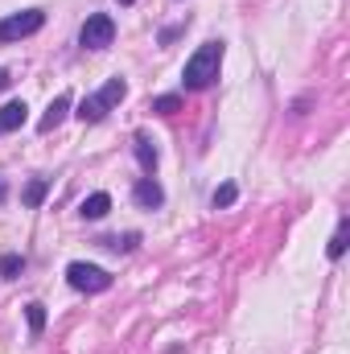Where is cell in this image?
<instances>
[{
	"instance_id": "15",
	"label": "cell",
	"mask_w": 350,
	"mask_h": 354,
	"mask_svg": "<svg viewBox=\"0 0 350 354\" xmlns=\"http://www.w3.org/2000/svg\"><path fill=\"white\" fill-rule=\"evenodd\" d=\"M235 194H239V189H235L231 181H227V185H219V189H214V206H231V202H235Z\"/></svg>"
},
{
	"instance_id": "13",
	"label": "cell",
	"mask_w": 350,
	"mask_h": 354,
	"mask_svg": "<svg viewBox=\"0 0 350 354\" xmlns=\"http://www.w3.org/2000/svg\"><path fill=\"white\" fill-rule=\"evenodd\" d=\"M42 198H46V181L33 177V181L25 185V206H42Z\"/></svg>"
},
{
	"instance_id": "1",
	"label": "cell",
	"mask_w": 350,
	"mask_h": 354,
	"mask_svg": "<svg viewBox=\"0 0 350 354\" xmlns=\"http://www.w3.org/2000/svg\"><path fill=\"white\" fill-rule=\"evenodd\" d=\"M219 66H223V41H206L190 54L185 71H181V83L185 91H206L214 79H219Z\"/></svg>"
},
{
	"instance_id": "11",
	"label": "cell",
	"mask_w": 350,
	"mask_h": 354,
	"mask_svg": "<svg viewBox=\"0 0 350 354\" xmlns=\"http://www.w3.org/2000/svg\"><path fill=\"white\" fill-rule=\"evenodd\" d=\"M25 317H29V330H33V334H42V330H46V305H37V301H33V305H25Z\"/></svg>"
},
{
	"instance_id": "5",
	"label": "cell",
	"mask_w": 350,
	"mask_h": 354,
	"mask_svg": "<svg viewBox=\"0 0 350 354\" xmlns=\"http://www.w3.org/2000/svg\"><path fill=\"white\" fill-rule=\"evenodd\" d=\"M66 280H71L79 292H107V288H111V276L95 264H83V260L66 268Z\"/></svg>"
},
{
	"instance_id": "17",
	"label": "cell",
	"mask_w": 350,
	"mask_h": 354,
	"mask_svg": "<svg viewBox=\"0 0 350 354\" xmlns=\"http://www.w3.org/2000/svg\"><path fill=\"white\" fill-rule=\"evenodd\" d=\"M8 83H12V79H8V71H0V91L8 87Z\"/></svg>"
},
{
	"instance_id": "3",
	"label": "cell",
	"mask_w": 350,
	"mask_h": 354,
	"mask_svg": "<svg viewBox=\"0 0 350 354\" xmlns=\"http://www.w3.org/2000/svg\"><path fill=\"white\" fill-rule=\"evenodd\" d=\"M42 25H46V12H42V8L12 12V17H4V21H0V41H21V37L37 33Z\"/></svg>"
},
{
	"instance_id": "19",
	"label": "cell",
	"mask_w": 350,
	"mask_h": 354,
	"mask_svg": "<svg viewBox=\"0 0 350 354\" xmlns=\"http://www.w3.org/2000/svg\"><path fill=\"white\" fill-rule=\"evenodd\" d=\"M116 4H132V0H116Z\"/></svg>"
},
{
	"instance_id": "2",
	"label": "cell",
	"mask_w": 350,
	"mask_h": 354,
	"mask_svg": "<svg viewBox=\"0 0 350 354\" xmlns=\"http://www.w3.org/2000/svg\"><path fill=\"white\" fill-rule=\"evenodd\" d=\"M124 95H128V83H124V79H107L95 95H87V99L79 103V111H75V115H79L83 124H99V120H103V115H107Z\"/></svg>"
},
{
	"instance_id": "10",
	"label": "cell",
	"mask_w": 350,
	"mask_h": 354,
	"mask_svg": "<svg viewBox=\"0 0 350 354\" xmlns=\"http://www.w3.org/2000/svg\"><path fill=\"white\" fill-rule=\"evenodd\" d=\"M136 161H140V169H145V174H153V169H157V149H153V140H149L145 132L136 136Z\"/></svg>"
},
{
	"instance_id": "14",
	"label": "cell",
	"mask_w": 350,
	"mask_h": 354,
	"mask_svg": "<svg viewBox=\"0 0 350 354\" xmlns=\"http://www.w3.org/2000/svg\"><path fill=\"white\" fill-rule=\"evenodd\" d=\"M347 239H350V231H347V223H342V227L334 231V239H330V248H326V252H330V260H338V256L347 252Z\"/></svg>"
},
{
	"instance_id": "9",
	"label": "cell",
	"mask_w": 350,
	"mask_h": 354,
	"mask_svg": "<svg viewBox=\"0 0 350 354\" xmlns=\"http://www.w3.org/2000/svg\"><path fill=\"white\" fill-rule=\"evenodd\" d=\"M107 210H111V198H107L103 189H99V194H91V198H83V206H79V214H83V218H103Z\"/></svg>"
},
{
	"instance_id": "4",
	"label": "cell",
	"mask_w": 350,
	"mask_h": 354,
	"mask_svg": "<svg viewBox=\"0 0 350 354\" xmlns=\"http://www.w3.org/2000/svg\"><path fill=\"white\" fill-rule=\"evenodd\" d=\"M111 37H116V21H111L107 12H91L87 21H83L79 41H83L87 50H107V46H111Z\"/></svg>"
},
{
	"instance_id": "8",
	"label": "cell",
	"mask_w": 350,
	"mask_h": 354,
	"mask_svg": "<svg viewBox=\"0 0 350 354\" xmlns=\"http://www.w3.org/2000/svg\"><path fill=\"white\" fill-rule=\"evenodd\" d=\"M132 198H136L140 206H161V202H165V194H161V185H157L153 177H140L136 189H132Z\"/></svg>"
},
{
	"instance_id": "12",
	"label": "cell",
	"mask_w": 350,
	"mask_h": 354,
	"mask_svg": "<svg viewBox=\"0 0 350 354\" xmlns=\"http://www.w3.org/2000/svg\"><path fill=\"white\" fill-rule=\"evenodd\" d=\"M153 111H161V115L181 111V95H157V99H153Z\"/></svg>"
},
{
	"instance_id": "18",
	"label": "cell",
	"mask_w": 350,
	"mask_h": 354,
	"mask_svg": "<svg viewBox=\"0 0 350 354\" xmlns=\"http://www.w3.org/2000/svg\"><path fill=\"white\" fill-rule=\"evenodd\" d=\"M0 198H4V181H0Z\"/></svg>"
},
{
	"instance_id": "7",
	"label": "cell",
	"mask_w": 350,
	"mask_h": 354,
	"mask_svg": "<svg viewBox=\"0 0 350 354\" xmlns=\"http://www.w3.org/2000/svg\"><path fill=\"white\" fill-rule=\"evenodd\" d=\"M66 111H71V95H58L50 107H46V115H42V124H37V132H54L62 120H66Z\"/></svg>"
},
{
	"instance_id": "6",
	"label": "cell",
	"mask_w": 350,
	"mask_h": 354,
	"mask_svg": "<svg viewBox=\"0 0 350 354\" xmlns=\"http://www.w3.org/2000/svg\"><path fill=\"white\" fill-rule=\"evenodd\" d=\"M25 120H29V107H25L21 99L4 103V107H0V136H4V132H17V128H21Z\"/></svg>"
},
{
	"instance_id": "16",
	"label": "cell",
	"mask_w": 350,
	"mask_h": 354,
	"mask_svg": "<svg viewBox=\"0 0 350 354\" xmlns=\"http://www.w3.org/2000/svg\"><path fill=\"white\" fill-rule=\"evenodd\" d=\"M21 272V256H4L0 260V276H17Z\"/></svg>"
}]
</instances>
